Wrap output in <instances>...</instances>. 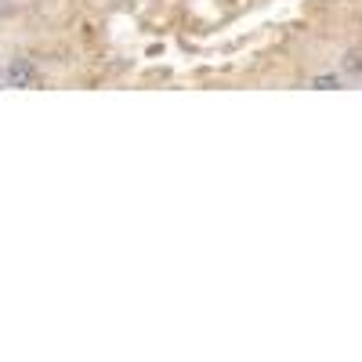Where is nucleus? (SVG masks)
<instances>
[{
  "label": "nucleus",
  "instance_id": "f257e3e1",
  "mask_svg": "<svg viewBox=\"0 0 362 362\" xmlns=\"http://www.w3.org/2000/svg\"><path fill=\"white\" fill-rule=\"evenodd\" d=\"M33 80H37V69L29 66V62H15V66L8 69V83H11V87H29Z\"/></svg>",
  "mask_w": 362,
  "mask_h": 362
},
{
  "label": "nucleus",
  "instance_id": "f03ea898",
  "mask_svg": "<svg viewBox=\"0 0 362 362\" xmlns=\"http://www.w3.org/2000/svg\"><path fill=\"white\" fill-rule=\"evenodd\" d=\"M337 83H341L337 76H315V80H312V87H319V90H334Z\"/></svg>",
  "mask_w": 362,
  "mask_h": 362
}]
</instances>
